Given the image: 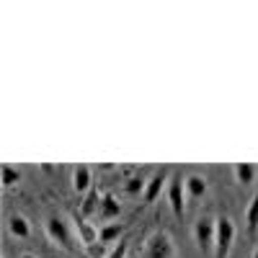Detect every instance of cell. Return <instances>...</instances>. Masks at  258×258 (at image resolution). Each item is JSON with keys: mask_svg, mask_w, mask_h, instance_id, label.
Segmentation results:
<instances>
[{"mask_svg": "<svg viewBox=\"0 0 258 258\" xmlns=\"http://www.w3.org/2000/svg\"><path fill=\"white\" fill-rule=\"evenodd\" d=\"M121 232H124V225H106V227H101V232H98V245L119 243V240H121Z\"/></svg>", "mask_w": 258, "mask_h": 258, "instance_id": "cell-12", "label": "cell"}, {"mask_svg": "<svg viewBox=\"0 0 258 258\" xmlns=\"http://www.w3.org/2000/svg\"><path fill=\"white\" fill-rule=\"evenodd\" d=\"M253 258H258V245H255V248H253Z\"/></svg>", "mask_w": 258, "mask_h": 258, "instance_id": "cell-21", "label": "cell"}, {"mask_svg": "<svg viewBox=\"0 0 258 258\" xmlns=\"http://www.w3.org/2000/svg\"><path fill=\"white\" fill-rule=\"evenodd\" d=\"M8 232L16 240H29L31 238V222L24 217V214H13L8 220Z\"/></svg>", "mask_w": 258, "mask_h": 258, "instance_id": "cell-9", "label": "cell"}, {"mask_svg": "<svg viewBox=\"0 0 258 258\" xmlns=\"http://www.w3.org/2000/svg\"><path fill=\"white\" fill-rule=\"evenodd\" d=\"M176 255V245L170 240L168 232H153L147 238V245H145V258H173Z\"/></svg>", "mask_w": 258, "mask_h": 258, "instance_id": "cell-2", "label": "cell"}, {"mask_svg": "<svg viewBox=\"0 0 258 258\" xmlns=\"http://www.w3.org/2000/svg\"><path fill=\"white\" fill-rule=\"evenodd\" d=\"M145 186H147V181L142 176H132L126 181L124 188H126V194H132V197H135V194H145Z\"/></svg>", "mask_w": 258, "mask_h": 258, "instance_id": "cell-17", "label": "cell"}, {"mask_svg": "<svg viewBox=\"0 0 258 258\" xmlns=\"http://www.w3.org/2000/svg\"><path fill=\"white\" fill-rule=\"evenodd\" d=\"M165 183H168V170L163 168V170H158V173L147 181V186H145V194H142V199H145V204H153L158 197H160V191L165 188Z\"/></svg>", "mask_w": 258, "mask_h": 258, "instance_id": "cell-6", "label": "cell"}, {"mask_svg": "<svg viewBox=\"0 0 258 258\" xmlns=\"http://www.w3.org/2000/svg\"><path fill=\"white\" fill-rule=\"evenodd\" d=\"M39 168H41V170H44V173H52V170H54V165H49V163H41Z\"/></svg>", "mask_w": 258, "mask_h": 258, "instance_id": "cell-19", "label": "cell"}, {"mask_svg": "<svg viewBox=\"0 0 258 258\" xmlns=\"http://www.w3.org/2000/svg\"><path fill=\"white\" fill-rule=\"evenodd\" d=\"M93 188V176H91V168L88 165H75L73 168V191L78 194H88Z\"/></svg>", "mask_w": 258, "mask_h": 258, "instance_id": "cell-7", "label": "cell"}, {"mask_svg": "<svg viewBox=\"0 0 258 258\" xmlns=\"http://www.w3.org/2000/svg\"><path fill=\"white\" fill-rule=\"evenodd\" d=\"M98 209H101V220H114V217L121 214V204H119V199L114 197V194H103Z\"/></svg>", "mask_w": 258, "mask_h": 258, "instance_id": "cell-10", "label": "cell"}, {"mask_svg": "<svg viewBox=\"0 0 258 258\" xmlns=\"http://www.w3.org/2000/svg\"><path fill=\"white\" fill-rule=\"evenodd\" d=\"M75 230H78V235H80V243L83 245H88V248H96V243H98V230L85 220V217H78L75 214Z\"/></svg>", "mask_w": 258, "mask_h": 258, "instance_id": "cell-8", "label": "cell"}, {"mask_svg": "<svg viewBox=\"0 0 258 258\" xmlns=\"http://www.w3.org/2000/svg\"><path fill=\"white\" fill-rule=\"evenodd\" d=\"M0 181H3V188H11V186H16L18 181H21V173L13 168V165H3V170H0Z\"/></svg>", "mask_w": 258, "mask_h": 258, "instance_id": "cell-15", "label": "cell"}, {"mask_svg": "<svg viewBox=\"0 0 258 258\" xmlns=\"http://www.w3.org/2000/svg\"><path fill=\"white\" fill-rule=\"evenodd\" d=\"M186 178L181 176H173L168 181V204L170 209H173V214L178 220H183V214H186V186H183Z\"/></svg>", "mask_w": 258, "mask_h": 258, "instance_id": "cell-5", "label": "cell"}, {"mask_svg": "<svg viewBox=\"0 0 258 258\" xmlns=\"http://www.w3.org/2000/svg\"><path fill=\"white\" fill-rule=\"evenodd\" d=\"M126 250H129V243L121 238V240H119V243L111 248V253L106 255V258H126Z\"/></svg>", "mask_w": 258, "mask_h": 258, "instance_id": "cell-18", "label": "cell"}, {"mask_svg": "<svg viewBox=\"0 0 258 258\" xmlns=\"http://www.w3.org/2000/svg\"><path fill=\"white\" fill-rule=\"evenodd\" d=\"M214 235H217V220L212 217H199L194 225V240L202 253H212L214 250Z\"/></svg>", "mask_w": 258, "mask_h": 258, "instance_id": "cell-1", "label": "cell"}, {"mask_svg": "<svg viewBox=\"0 0 258 258\" xmlns=\"http://www.w3.org/2000/svg\"><path fill=\"white\" fill-rule=\"evenodd\" d=\"M44 230H47V238H49L54 245H59V248H64V250H73L70 227H68V222H64V220L59 217V214H54V217H49V220H47Z\"/></svg>", "mask_w": 258, "mask_h": 258, "instance_id": "cell-4", "label": "cell"}, {"mask_svg": "<svg viewBox=\"0 0 258 258\" xmlns=\"http://www.w3.org/2000/svg\"><path fill=\"white\" fill-rule=\"evenodd\" d=\"M235 240V225L230 217L217 220V235H214V258H227Z\"/></svg>", "mask_w": 258, "mask_h": 258, "instance_id": "cell-3", "label": "cell"}, {"mask_svg": "<svg viewBox=\"0 0 258 258\" xmlns=\"http://www.w3.org/2000/svg\"><path fill=\"white\" fill-rule=\"evenodd\" d=\"M21 258H36L34 253H21Z\"/></svg>", "mask_w": 258, "mask_h": 258, "instance_id": "cell-20", "label": "cell"}, {"mask_svg": "<svg viewBox=\"0 0 258 258\" xmlns=\"http://www.w3.org/2000/svg\"><path fill=\"white\" fill-rule=\"evenodd\" d=\"M96 207H101V202H98V188H96V183H93V188L88 191V197H85L80 212H83V214H91V212H96Z\"/></svg>", "mask_w": 258, "mask_h": 258, "instance_id": "cell-16", "label": "cell"}, {"mask_svg": "<svg viewBox=\"0 0 258 258\" xmlns=\"http://www.w3.org/2000/svg\"><path fill=\"white\" fill-rule=\"evenodd\" d=\"M183 186H186V197L188 199H202L207 194V178L204 176H186Z\"/></svg>", "mask_w": 258, "mask_h": 258, "instance_id": "cell-11", "label": "cell"}, {"mask_svg": "<svg viewBox=\"0 0 258 258\" xmlns=\"http://www.w3.org/2000/svg\"><path fill=\"white\" fill-rule=\"evenodd\" d=\"M245 227H248V235H255L258 230V191L253 194V199L245 209Z\"/></svg>", "mask_w": 258, "mask_h": 258, "instance_id": "cell-14", "label": "cell"}, {"mask_svg": "<svg viewBox=\"0 0 258 258\" xmlns=\"http://www.w3.org/2000/svg\"><path fill=\"white\" fill-rule=\"evenodd\" d=\"M232 170H235V178H238V183H243V186H250V183L255 181V173H258V168L250 165V163H238Z\"/></svg>", "mask_w": 258, "mask_h": 258, "instance_id": "cell-13", "label": "cell"}]
</instances>
